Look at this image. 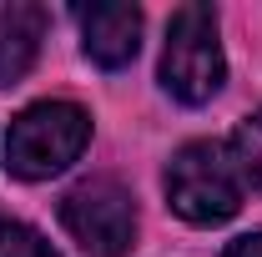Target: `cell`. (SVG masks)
<instances>
[{"mask_svg":"<svg viewBox=\"0 0 262 257\" xmlns=\"http://www.w3.org/2000/svg\"><path fill=\"white\" fill-rule=\"evenodd\" d=\"M141 46V10L136 5H91L81 10V51L101 71H121Z\"/></svg>","mask_w":262,"mask_h":257,"instance_id":"obj_5","label":"cell"},{"mask_svg":"<svg viewBox=\"0 0 262 257\" xmlns=\"http://www.w3.org/2000/svg\"><path fill=\"white\" fill-rule=\"evenodd\" d=\"M242 166L227 141H187L166 161V207L192 227H217L242 212Z\"/></svg>","mask_w":262,"mask_h":257,"instance_id":"obj_1","label":"cell"},{"mask_svg":"<svg viewBox=\"0 0 262 257\" xmlns=\"http://www.w3.org/2000/svg\"><path fill=\"white\" fill-rule=\"evenodd\" d=\"M222 257H262V232H242V237H232Z\"/></svg>","mask_w":262,"mask_h":257,"instance_id":"obj_9","label":"cell"},{"mask_svg":"<svg viewBox=\"0 0 262 257\" xmlns=\"http://www.w3.org/2000/svg\"><path fill=\"white\" fill-rule=\"evenodd\" d=\"M66 232L91 257H126L136 247V202L116 177H91L61 197Z\"/></svg>","mask_w":262,"mask_h":257,"instance_id":"obj_4","label":"cell"},{"mask_svg":"<svg viewBox=\"0 0 262 257\" xmlns=\"http://www.w3.org/2000/svg\"><path fill=\"white\" fill-rule=\"evenodd\" d=\"M86 141H91V116L76 101H35L10 121L5 166L26 182H46L81 157Z\"/></svg>","mask_w":262,"mask_h":257,"instance_id":"obj_2","label":"cell"},{"mask_svg":"<svg viewBox=\"0 0 262 257\" xmlns=\"http://www.w3.org/2000/svg\"><path fill=\"white\" fill-rule=\"evenodd\" d=\"M46 5L31 0H0V86H15L35 66V51L46 40Z\"/></svg>","mask_w":262,"mask_h":257,"instance_id":"obj_6","label":"cell"},{"mask_svg":"<svg viewBox=\"0 0 262 257\" xmlns=\"http://www.w3.org/2000/svg\"><path fill=\"white\" fill-rule=\"evenodd\" d=\"M232 157H237V166H242V182H252L262 192V111H252L242 126L232 131Z\"/></svg>","mask_w":262,"mask_h":257,"instance_id":"obj_7","label":"cell"},{"mask_svg":"<svg viewBox=\"0 0 262 257\" xmlns=\"http://www.w3.org/2000/svg\"><path fill=\"white\" fill-rule=\"evenodd\" d=\"M0 257H61L35 227L26 222H10V217H0Z\"/></svg>","mask_w":262,"mask_h":257,"instance_id":"obj_8","label":"cell"},{"mask_svg":"<svg viewBox=\"0 0 262 257\" xmlns=\"http://www.w3.org/2000/svg\"><path fill=\"white\" fill-rule=\"evenodd\" d=\"M227 81L222 40H217V10L212 5H182L171 10L162 46V86L182 106H207Z\"/></svg>","mask_w":262,"mask_h":257,"instance_id":"obj_3","label":"cell"}]
</instances>
